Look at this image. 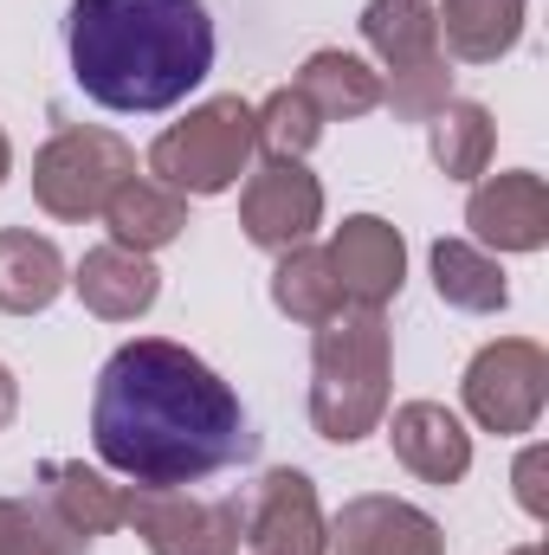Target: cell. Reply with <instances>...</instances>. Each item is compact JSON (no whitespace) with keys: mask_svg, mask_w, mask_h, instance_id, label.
<instances>
[{"mask_svg":"<svg viewBox=\"0 0 549 555\" xmlns=\"http://www.w3.org/2000/svg\"><path fill=\"white\" fill-rule=\"evenodd\" d=\"M91 446L142 491H181L253 452L240 395L181 343H124L91 395Z\"/></svg>","mask_w":549,"mask_h":555,"instance_id":"6da1fadb","label":"cell"},{"mask_svg":"<svg viewBox=\"0 0 549 555\" xmlns=\"http://www.w3.org/2000/svg\"><path fill=\"white\" fill-rule=\"evenodd\" d=\"M72 78L104 111H168L214 72V20L201 0H72Z\"/></svg>","mask_w":549,"mask_h":555,"instance_id":"7a4b0ae2","label":"cell"},{"mask_svg":"<svg viewBox=\"0 0 549 555\" xmlns=\"http://www.w3.org/2000/svg\"><path fill=\"white\" fill-rule=\"evenodd\" d=\"M388 414V323L382 310H336L310 349V420L323 439L356 446Z\"/></svg>","mask_w":549,"mask_h":555,"instance_id":"3957f363","label":"cell"},{"mask_svg":"<svg viewBox=\"0 0 549 555\" xmlns=\"http://www.w3.org/2000/svg\"><path fill=\"white\" fill-rule=\"evenodd\" d=\"M253 104L240 98H214L201 111H188V124L162 130L155 149H149V175L175 194H227L246 162H253Z\"/></svg>","mask_w":549,"mask_h":555,"instance_id":"277c9868","label":"cell"},{"mask_svg":"<svg viewBox=\"0 0 549 555\" xmlns=\"http://www.w3.org/2000/svg\"><path fill=\"white\" fill-rule=\"evenodd\" d=\"M137 175V149L111 130H59L33 155V201L52 220H91Z\"/></svg>","mask_w":549,"mask_h":555,"instance_id":"5b68a950","label":"cell"},{"mask_svg":"<svg viewBox=\"0 0 549 555\" xmlns=\"http://www.w3.org/2000/svg\"><path fill=\"white\" fill-rule=\"evenodd\" d=\"M549 401V356L524 336H505L472 356L465 369V408L485 433H531Z\"/></svg>","mask_w":549,"mask_h":555,"instance_id":"8992f818","label":"cell"},{"mask_svg":"<svg viewBox=\"0 0 549 555\" xmlns=\"http://www.w3.org/2000/svg\"><path fill=\"white\" fill-rule=\"evenodd\" d=\"M124 524L149 555H240V504L194 491H124Z\"/></svg>","mask_w":549,"mask_h":555,"instance_id":"52a82bcc","label":"cell"},{"mask_svg":"<svg viewBox=\"0 0 549 555\" xmlns=\"http://www.w3.org/2000/svg\"><path fill=\"white\" fill-rule=\"evenodd\" d=\"M317 220H323V188H317V175L304 162H266L240 194V227L266 253L304 246L317 233Z\"/></svg>","mask_w":549,"mask_h":555,"instance_id":"ba28073f","label":"cell"},{"mask_svg":"<svg viewBox=\"0 0 549 555\" xmlns=\"http://www.w3.org/2000/svg\"><path fill=\"white\" fill-rule=\"evenodd\" d=\"M240 543L253 555H323V511L304 472L278 465L259 478L253 504L240 511Z\"/></svg>","mask_w":549,"mask_h":555,"instance_id":"9c48e42d","label":"cell"},{"mask_svg":"<svg viewBox=\"0 0 549 555\" xmlns=\"http://www.w3.org/2000/svg\"><path fill=\"white\" fill-rule=\"evenodd\" d=\"M323 555H446V537L401 498H349L323 524Z\"/></svg>","mask_w":549,"mask_h":555,"instance_id":"30bf717a","label":"cell"},{"mask_svg":"<svg viewBox=\"0 0 549 555\" xmlns=\"http://www.w3.org/2000/svg\"><path fill=\"white\" fill-rule=\"evenodd\" d=\"M330 272L343 284V304L349 310H382L401 291V278H408V246H401V233L388 220L356 214L330 240Z\"/></svg>","mask_w":549,"mask_h":555,"instance_id":"8fae6325","label":"cell"},{"mask_svg":"<svg viewBox=\"0 0 549 555\" xmlns=\"http://www.w3.org/2000/svg\"><path fill=\"white\" fill-rule=\"evenodd\" d=\"M465 227L478 233V246H498V253H537V246L549 240V188H544V175H531V168L491 175L485 188H472V201H465Z\"/></svg>","mask_w":549,"mask_h":555,"instance_id":"7c38bea8","label":"cell"},{"mask_svg":"<svg viewBox=\"0 0 549 555\" xmlns=\"http://www.w3.org/2000/svg\"><path fill=\"white\" fill-rule=\"evenodd\" d=\"M33 504L46 511V524H52L72 550H85L91 537H111V530L124 524V485L85 472L78 459H52V465L39 472V498H33Z\"/></svg>","mask_w":549,"mask_h":555,"instance_id":"4fadbf2b","label":"cell"},{"mask_svg":"<svg viewBox=\"0 0 549 555\" xmlns=\"http://www.w3.org/2000/svg\"><path fill=\"white\" fill-rule=\"evenodd\" d=\"M388 439H395V459L408 465L413 478H426V485H459L472 472V433L459 426L452 408H439V401L395 408Z\"/></svg>","mask_w":549,"mask_h":555,"instance_id":"5bb4252c","label":"cell"},{"mask_svg":"<svg viewBox=\"0 0 549 555\" xmlns=\"http://www.w3.org/2000/svg\"><path fill=\"white\" fill-rule=\"evenodd\" d=\"M78 297H85V310L91 317H104V323H137L142 310L155 304V291H162V278L149 266V253H130V246H98V253H85L78 259Z\"/></svg>","mask_w":549,"mask_h":555,"instance_id":"9a60e30c","label":"cell"},{"mask_svg":"<svg viewBox=\"0 0 549 555\" xmlns=\"http://www.w3.org/2000/svg\"><path fill=\"white\" fill-rule=\"evenodd\" d=\"M65 291V259L46 233L7 227L0 233V310L7 317H33Z\"/></svg>","mask_w":549,"mask_h":555,"instance_id":"2e32d148","label":"cell"},{"mask_svg":"<svg viewBox=\"0 0 549 555\" xmlns=\"http://www.w3.org/2000/svg\"><path fill=\"white\" fill-rule=\"evenodd\" d=\"M524 7L531 0H446L433 20H439V39H446L452 59L498 65L518 46V33H524Z\"/></svg>","mask_w":549,"mask_h":555,"instance_id":"e0dca14e","label":"cell"},{"mask_svg":"<svg viewBox=\"0 0 549 555\" xmlns=\"http://www.w3.org/2000/svg\"><path fill=\"white\" fill-rule=\"evenodd\" d=\"M104 227H111L117 246H130V253H155V246L181 240V227H188V201H181L175 188H162V181H137V175H130V181L104 201Z\"/></svg>","mask_w":549,"mask_h":555,"instance_id":"ac0fdd59","label":"cell"},{"mask_svg":"<svg viewBox=\"0 0 549 555\" xmlns=\"http://www.w3.org/2000/svg\"><path fill=\"white\" fill-rule=\"evenodd\" d=\"M297 91L317 104V117H369L382 111V72H369L356 52H310L304 72H297Z\"/></svg>","mask_w":549,"mask_h":555,"instance_id":"d6986e66","label":"cell"},{"mask_svg":"<svg viewBox=\"0 0 549 555\" xmlns=\"http://www.w3.org/2000/svg\"><path fill=\"white\" fill-rule=\"evenodd\" d=\"M362 39L388 72H408L420 59H439V20L426 0H369L362 7Z\"/></svg>","mask_w":549,"mask_h":555,"instance_id":"ffe728a7","label":"cell"},{"mask_svg":"<svg viewBox=\"0 0 549 555\" xmlns=\"http://www.w3.org/2000/svg\"><path fill=\"white\" fill-rule=\"evenodd\" d=\"M272 304L284 317H297V323H330L336 310H349L343 304V284L330 272V253H317V246H291L284 259H278L272 272Z\"/></svg>","mask_w":549,"mask_h":555,"instance_id":"44dd1931","label":"cell"},{"mask_svg":"<svg viewBox=\"0 0 549 555\" xmlns=\"http://www.w3.org/2000/svg\"><path fill=\"white\" fill-rule=\"evenodd\" d=\"M433 162H439V175H452V181H478L485 168H491V149H498V124H491V111L485 104H439L433 117Z\"/></svg>","mask_w":549,"mask_h":555,"instance_id":"7402d4cb","label":"cell"},{"mask_svg":"<svg viewBox=\"0 0 549 555\" xmlns=\"http://www.w3.org/2000/svg\"><path fill=\"white\" fill-rule=\"evenodd\" d=\"M433 284H439V297L452 310H478V317L511 304V284L498 272V259L478 253L472 240H439L433 246Z\"/></svg>","mask_w":549,"mask_h":555,"instance_id":"603a6c76","label":"cell"},{"mask_svg":"<svg viewBox=\"0 0 549 555\" xmlns=\"http://www.w3.org/2000/svg\"><path fill=\"white\" fill-rule=\"evenodd\" d=\"M253 137L266 149V162H304L317 149V137H323V117H317V104L297 85H284L253 111Z\"/></svg>","mask_w":549,"mask_h":555,"instance_id":"cb8c5ba5","label":"cell"},{"mask_svg":"<svg viewBox=\"0 0 549 555\" xmlns=\"http://www.w3.org/2000/svg\"><path fill=\"white\" fill-rule=\"evenodd\" d=\"M382 104H395V117H408V124H426L439 104H452V72H446V52H439V59H420V65H408V72H388Z\"/></svg>","mask_w":549,"mask_h":555,"instance_id":"d4e9b609","label":"cell"},{"mask_svg":"<svg viewBox=\"0 0 549 555\" xmlns=\"http://www.w3.org/2000/svg\"><path fill=\"white\" fill-rule=\"evenodd\" d=\"M0 555H78L39 504H20V498H0Z\"/></svg>","mask_w":549,"mask_h":555,"instance_id":"484cf974","label":"cell"},{"mask_svg":"<svg viewBox=\"0 0 549 555\" xmlns=\"http://www.w3.org/2000/svg\"><path fill=\"white\" fill-rule=\"evenodd\" d=\"M544 478H549V452L544 446H524V459H518V504H524L531 517H549Z\"/></svg>","mask_w":549,"mask_h":555,"instance_id":"4316f807","label":"cell"},{"mask_svg":"<svg viewBox=\"0 0 549 555\" xmlns=\"http://www.w3.org/2000/svg\"><path fill=\"white\" fill-rule=\"evenodd\" d=\"M13 408H20V388H13V375H7V369H0V426H7V420H13Z\"/></svg>","mask_w":549,"mask_h":555,"instance_id":"83f0119b","label":"cell"},{"mask_svg":"<svg viewBox=\"0 0 549 555\" xmlns=\"http://www.w3.org/2000/svg\"><path fill=\"white\" fill-rule=\"evenodd\" d=\"M7 168H13V142H7V130H0V181H7Z\"/></svg>","mask_w":549,"mask_h":555,"instance_id":"f1b7e54d","label":"cell"},{"mask_svg":"<svg viewBox=\"0 0 549 555\" xmlns=\"http://www.w3.org/2000/svg\"><path fill=\"white\" fill-rule=\"evenodd\" d=\"M511 555H544V550H537V543H524V550H511Z\"/></svg>","mask_w":549,"mask_h":555,"instance_id":"f546056e","label":"cell"}]
</instances>
